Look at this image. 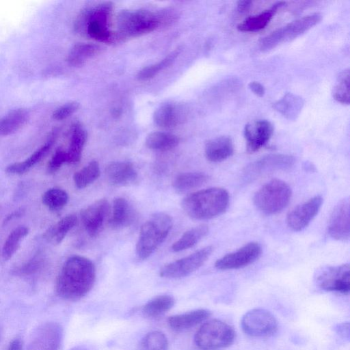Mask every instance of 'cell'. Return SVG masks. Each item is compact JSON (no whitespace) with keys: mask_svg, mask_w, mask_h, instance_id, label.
<instances>
[{"mask_svg":"<svg viewBox=\"0 0 350 350\" xmlns=\"http://www.w3.org/2000/svg\"><path fill=\"white\" fill-rule=\"evenodd\" d=\"M285 5V1H278L269 9L258 14L246 18L237 25L238 30L245 32H253L264 29L269 24L278 10Z\"/></svg>","mask_w":350,"mask_h":350,"instance_id":"cell-24","label":"cell"},{"mask_svg":"<svg viewBox=\"0 0 350 350\" xmlns=\"http://www.w3.org/2000/svg\"><path fill=\"white\" fill-rule=\"evenodd\" d=\"M252 5L251 1H239L237 2V10L239 12L243 13L249 10Z\"/></svg>","mask_w":350,"mask_h":350,"instance_id":"cell-45","label":"cell"},{"mask_svg":"<svg viewBox=\"0 0 350 350\" xmlns=\"http://www.w3.org/2000/svg\"><path fill=\"white\" fill-rule=\"evenodd\" d=\"M42 201L49 209L57 211L66 205L68 201V196L62 189L51 188L42 194Z\"/></svg>","mask_w":350,"mask_h":350,"instance_id":"cell-38","label":"cell"},{"mask_svg":"<svg viewBox=\"0 0 350 350\" xmlns=\"http://www.w3.org/2000/svg\"><path fill=\"white\" fill-rule=\"evenodd\" d=\"M260 254V245L256 242H250L219 258L215 267L219 270L240 269L254 262Z\"/></svg>","mask_w":350,"mask_h":350,"instance_id":"cell-13","label":"cell"},{"mask_svg":"<svg viewBox=\"0 0 350 350\" xmlns=\"http://www.w3.org/2000/svg\"><path fill=\"white\" fill-rule=\"evenodd\" d=\"M141 350H168V340L160 331L146 334L140 342Z\"/></svg>","mask_w":350,"mask_h":350,"instance_id":"cell-39","label":"cell"},{"mask_svg":"<svg viewBox=\"0 0 350 350\" xmlns=\"http://www.w3.org/2000/svg\"><path fill=\"white\" fill-rule=\"evenodd\" d=\"M63 335V328L59 323H44L35 330L27 350H59Z\"/></svg>","mask_w":350,"mask_h":350,"instance_id":"cell-11","label":"cell"},{"mask_svg":"<svg viewBox=\"0 0 350 350\" xmlns=\"http://www.w3.org/2000/svg\"><path fill=\"white\" fill-rule=\"evenodd\" d=\"M23 349V341L21 338L14 339L9 345L7 350H22Z\"/></svg>","mask_w":350,"mask_h":350,"instance_id":"cell-46","label":"cell"},{"mask_svg":"<svg viewBox=\"0 0 350 350\" xmlns=\"http://www.w3.org/2000/svg\"><path fill=\"white\" fill-rule=\"evenodd\" d=\"M40 260L38 258H33L31 261L23 265L18 271L20 275H30L37 271L40 266Z\"/></svg>","mask_w":350,"mask_h":350,"instance_id":"cell-43","label":"cell"},{"mask_svg":"<svg viewBox=\"0 0 350 350\" xmlns=\"http://www.w3.org/2000/svg\"><path fill=\"white\" fill-rule=\"evenodd\" d=\"M88 139V133L79 124H75L72 129L70 144L66 150L67 163H78Z\"/></svg>","mask_w":350,"mask_h":350,"instance_id":"cell-27","label":"cell"},{"mask_svg":"<svg viewBox=\"0 0 350 350\" xmlns=\"http://www.w3.org/2000/svg\"><path fill=\"white\" fill-rule=\"evenodd\" d=\"M291 189L284 181L273 179L262 186L254 196V204L261 213L274 215L282 211L288 204Z\"/></svg>","mask_w":350,"mask_h":350,"instance_id":"cell-4","label":"cell"},{"mask_svg":"<svg viewBox=\"0 0 350 350\" xmlns=\"http://www.w3.org/2000/svg\"><path fill=\"white\" fill-rule=\"evenodd\" d=\"M65 163H67L66 150H64L62 148H58L48 163L47 172L49 174H53L59 170L61 166Z\"/></svg>","mask_w":350,"mask_h":350,"instance_id":"cell-41","label":"cell"},{"mask_svg":"<svg viewBox=\"0 0 350 350\" xmlns=\"http://www.w3.org/2000/svg\"><path fill=\"white\" fill-rule=\"evenodd\" d=\"M24 210L23 208L14 211V212L6 216V217L3 220V224H7L14 218L21 216Z\"/></svg>","mask_w":350,"mask_h":350,"instance_id":"cell-47","label":"cell"},{"mask_svg":"<svg viewBox=\"0 0 350 350\" xmlns=\"http://www.w3.org/2000/svg\"><path fill=\"white\" fill-rule=\"evenodd\" d=\"M332 96L338 103L349 104V70L342 71L337 79V83L333 88Z\"/></svg>","mask_w":350,"mask_h":350,"instance_id":"cell-40","label":"cell"},{"mask_svg":"<svg viewBox=\"0 0 350 350\" xmlns=\"http://www.w3.org/2000/svg\"><path fill=\"white\" fill-rule=\"evenodd\" d=\"M109 204L106 199H100L85 208L81 213L82 224L91 237L100 232L109 213Z\"/></svg>","mask_w":350,"mask_h":350,"instance_id":"cell-16","label":"cell"},{"mask_svg":"<svg viewBox=\"0 0 350 350\" xmlns=\"http://www.w3.org/2000/svg\"><path fill=\"white\" fill-rule=\"evenodd\" d=\"M213 250L212 246H206L187 256L170 262L161 269L159 275L168 279L186 277L202 267L210 257Z\"/></svg>","mask_w":350,"mask_h":350,"instance_id":"cell-9","label":"cell"},{"mask_svg":"<svg viewBox=\"0 0 350 350\" xmlns=\"http://www.w3.org/2000/svg\"><path fill=\"white\" fill-rule=\"evenodd\" d=\"M70 350H88V349H86L83 347H76L71 349Z\"/></svg>","mask_w":350,"mask_h":350,"instance_id":"cell-48","label":"cell"},{"mask_svg":"<svg viewBox=\"0 0 350 350\" xmlns=\"http://www.w3.org/2000/svg\"><path fill=\"white\" fill-rule=\"evenodd\" d=\"M273 133L272 124L267 120H254L244 128L246 150L254 153L263 147L270 139Z\"/></svg>","mask_w":350,"mask_h":350,"instance_id":"cell-17","label":"cell"},{"mask_svg":"<svg viewBox=\"0 0 350 350\" xmlns=\"http://www.w3.org/2000/svg\"><path fill=\"white\" fill-rule=\"evenodd\" d=\"M134 217V211L129 202L124 198H116L113 202L112 213L108 224L113 229L122 228L131 225Z\"/></svg>","mask_w":350,"mask_h":350,"instance_id":"cell-23","label":"cell"},{"mask_svg":"<svg viewBox=\"0 0 350 350\" xmlns=\"http://www.w3.org/2000/svg\"><path fill=\"white\" fill-rule=\"evenodd\" d=\"M29 228L25 226L15 228L8 236L3 248L2 256L5 260H10L18 250L21 241L28 234Z\"/></svg>","mask_w":350,"mask_h":350,"instance_id":"cell-35","label":"cell"},{"mask_svg":"<svg viewBox=\"0 0 350 350\" xmlns=\"http://www.w3.org/2000/svg\"><path fill=\"white\" fill-rule=\"evenodd\" d=\"M234 338L232 327L222 321L211 319L198 329L194 342L200 350H219L231 345Z\"/></svg>","mask_w":350,"mask_h":350,"instance_id":"cell-5","label":"cell"},{"mask_svg":"<svg viewBox=\"0 0 350 350\" xmlns=\"http://www.w3.org/2000/svg\"><path fill=\"white\" fill-rule=\"evenodd\" d=\"M241 325L243 331L250 336L267 337L276 332L278 321L269 311L254 308L243 316Z\"/></svg>","mask_w":350,"mask_h":350,"instance_id":"cell-10","label":"cell"},{"mask_svg":"<svg viewBox=\"0 0 350 350\" xmlns=\"http://www.w3.org/2000/svg\"><path fill=\"white\" fill-rule=\"evenodd\" d=\"M179 143L177 136L165 132H152L146 138V146L152 150L166 151L173 149Z\"/></svg>","mask_w":350,"mask_h":350,"instance_id":"cell-33","label":"cell"},{"mask_svg":"<svg viewBox=\"0 0 350 350\" xmlns=\"http://www.w3.org/2000/svg\"><path fill=\"white\" fill-rule=\"evenodd\" d=\"M234 153V144L230 137L219 136L208 140L204 146L205 157L211 162H221Z\"/></svg>","mask_w":350,"mask_h":350,"instance_id":"cell-21","label":"cell"},{"mask_svg":"<svg viewBox=\"0 0 350 350\" xmlns=\"http://www.w3.org/2000/svg\"><path fill=\"white\" fill-rule=\"evenodd\" d=\"M329 235L338 241H347L349 239V203L342 200L335 206L329 217L327 226Z\"/></svg>","mask_w":350,"mask_h":350,"instance_id":"cell-18","label":"cell"},{"mask_svg":"<svg viewBox=\"0 0 350 350\" xmlns=\"http://www.w3.org/2000/svg\"><path fill=\"white\" fill-rule=\"evenodd\" d=\"M95 279V266L90 259L77 255L70 256L57 277L56 293L64 300H79L91 291Z\"/></svg>","mask_w":350,"mask_h":350,"instance_id":"cell-1","label":"cell"},{"mask_svg":"<svg viewBox=\"0 0 350 350\" xmlns=\"http://www.w3.org/2000/svg\"><path fill=\"white\" fill-rule=\"evenodd\" d=\"M295 158L288 154H273L264 156L248 165L245 171L247 178H254L274 171L285 170L295 163Z\"/></svg>","mask_w":350,"mask_h":350,"instance_id":"cell-14","label":"cell"},{"mask_svg":"<svg viewBox=\"0 0 350 350\" xmlns=\"http://www.w3.org/2000/svg\"><path fill=\"white\" fill-rule=\"evenodd\" d=\"M29 113L25 109L10 111L0 118V135L7 136L14 133L27 122Z\"/></svg>","mask_w":350,"mask_h":350,"instance_id":"cell-26","label":"cell"},{"mask_svg":"<svg viewBox=\"0 0 350 350\" xmlns=\"http://www.w3.org/2000/svg\"><path fill=\"white\" fill-rule=\"evenodd\" d=\"M208 179L209 176L202 172H185L175 177L172 186L177 193H183L201 187Z\"/></svg>","mask_w":350,"mask_h":350,"instance_id":"cell-28","label":"cell"},{"mask_svg":"<svg viewBox=\"0 0 350 350\" xmlns=\"http://www.w3.org/2000/svg\"><path fill=\"white\" fill-rule=\"evenodd\" d=\"M1 328H0V339H1Z\"/></svg>","mask_w":350,"mask_h":350,"instance_id":"cell-49","label":"cell"},{"mask_svg":"<svg viewBox=\"0 0 350 350\" xmlns=\"http://www.w3.org/2000/svg\"><path fill=\"white\" fill-rule=\"evenodd\" d=\"M323 198L316 196L292 209L286 216L287 226L293 231H301L306 228L318 214Z\"/></svg>","mask_w":350,"mask_h":350,"instance_id":"cell-15","label":"cell"},{"mask_svg":"<svg viewBox=\"0 0 350 350\" xmlns=\"http://www.w3.org/2000/svg\"><path fill=\"white\" fill-rule=\"evenodd\" d=\"M56 139V133L53 132L48 140L34 151L27 159L21 162H16L8 165L5 172L10 174L21 175L27 172L31 167L39 163L51 150Z\"/></svg>","mask_w":350,"mask_h":350,"instance_id":"cell-20","label":"cell"},{"mask_svg":"<svg viewBox=\"0 0 350 350\" xmlns=\"http://www.w3.org/2000/svg\"><path fill=\"white\" fill-rule=\"evenodd\" d=\"M177 107L172 103H165L160 105L154 112V123L163 128L174 126L178 122Z\"/></svg>","mask_w":350,"mask_h":350,"instance_id":"cell-34","label":"cell"},{"mask_svg":"<svg viewBox=\"0 0 350 350\" xmlns=\"http://www.w3.org/2000/svg\"><path fill=\"white\" fill-rule=\"evenodd\" d=\"M107 181L116 187L133 185L137 180V173L133 165L128 161H115L109 163L105 170Z\"/></svg>","mask_w":350,"mask_h":350,"instance_id":"cell-19","label":"cell"},{"mask_svg":"<svg viewBox=\"0 0 350 350\" xmlns=\"http://www.w3.org/2000/svg\"><path fill=\"white\" fill-rule=\"evenodd\" d=\"M100 166L96 161H90L73 176L75 186L83 189L94 183L100 176Z\"/></svg>","mask_w":350,"mask_h":350,"instance_id":"cell-36","label":"cell"},{"mask_svg":"<svg viewBox=\"0 0 350 350\" xmlns=\"http://www.w3.org/2000/svg\"><path fill=\"white\" fill-rule=\"evenodd\" d=\"M102 47L90 43H79L75 44L67 55L66 61L70 66L79 67L85 61L100 53Z\"/></svg>","mask_w":350,"mask_h":350,"instance_id":"cell-30","label":"cell"},{"mask_svg":"<svg viewBox=\"0 0 350 350\" xmlns=\"http://www.w3.org/2000/svg\"><path fill=\"white\" fill-rule=\"evenodd\" d=\"M208 232L207 225L201 224L186 231L181 237L172 245V250L181 252L192 247L203 239Z\"/></svg>","mask_w":350,"mask_h":350,"instance_id":"cell-31","label":"cell"},{"mask_svg":"<svg viewBox=\"0 0 350 350\" xmlns=\"http://www.w3.org/2000/svg\"><path fill=\"white\" fill-rule=\"evenodd\" d=\"M180 51V49L178 47L171 52L159 62L144 67L138 72L137 75V79L140 81H146L154 77L161 70L169 66L175 60Z\"/></svg>","mask_w":350,"mask_h":350,"instance_id":"cell-37","label":"cell"},{"mask_svg":"<svg viewBox=\"0 0 350 350\" xmlns=\"http://www.w3.org/2000/svg\"><path fill=\"white\" fill-rule=\"evenodd\" d=\"M77 217L74 214L66 215L56 224L50 226L44 233L43 237L53 245L59 244L68 232L76 225Z\"/></svg>","mask_w":350,"mask_h":350,"instance_id":"cell-25","label":"cell"},{"mask_svg":"<svg viewBox=\"0 0 350 350\" xmlns=\"http://www.w3.org/2000/svg\"><path fill=\"white\" fill-rule=\"evenodd\" d=\"M304 105L303 99L292 93L286 94L273 105L275 110L289 120H294L299 116Z\"/></svg>","mask_w":350,"mask_h":350,"instance_id":"cell-32","label":"cell"},{"mask_svg":"<svg viewBox=\"0 0 350 350\" xmlns=\"http://www.w3.org/2000/svg\"><path fill=\"white\" fill-rule=\"evenodd\" d=\"M174 303V297L169 295H158L143 306L142 314L146 318H158L168 312Z\"/></svg>","mask_w":350,"mask_h":350,"instance_id":"cell-29","label":"cell"},{"mask_svg":"<svg viewBox=\"0 0 350 350\" xmlns=\"http://www.w3.org/2000/svg\"><path fill=\"white\" fill-rule=\"evenodd\" d=\"M321 18L320 14L314 13L297 18L263 37L259 42V47L261 51H267L291 41L318 24Z\"/></svg>","mask_w":350,"mask_h":350,"instance_id":"cell-7","label":"cell"},{"mask_svg":"<svg viewBox=\"0 0 350 350\" xmlns=\"http://www.w3.org/2000/svg\"><path fill=\"white\" fill-rule=\"evenodd\" d=\"M249 88L251 91L259 97L264 96L265 90L264 86L257 81H252L248 84Z\"/></svg>","mask_w":350,"mask_h":350,"instance_id":"cell-44","label":"cell"},{"mask_svg":"<svg viewBox=\"0 0 350 350\" xmlns=\"http://www.w3.org/2000/svg\"><path fill=\"white\" fill-rule=\"evenodd\" d=\"M229 204L228 192L220 187H211L193 192L185 197L181 206L191 218L209 219L224 213Z\"/></svg>","mask_w":350,"mask_h":350,"instance_id":"cell-2","label":"cell"},{"mask_svg":"<svg viewBox=\"0 0 350 350\" xmlns=\"http://www.w3.org/2000/svg\"><path fill=\"white\" fill-rule=\"evenodd\" d=\"M112 5L105 3L85 13V29L87 34L92 38L104 43L114 42L121 37L109 29V20Z\"/></svg>","mask_w":350,"mask_h":350,"instance_id":"cell-8","label":"cell"},{"mask_svg":"<svg viewBox=\"0 0 350 350\" xmlns=\"http://www.w3.org/2000/svg\"><path fill=\"white\" fill-rule=\"evenodd\" d=\"M210 316V311L205 309H198L171 316L167 319V323L173 330L183 332L205 321Z\"/></svg>","mask_w":350,"mask_h":350,"instance_id":"cell-22","label":"cell"},{"mask_svg":"<svg viewBox=\"0 0 350 350\" xmlns=\"http://www.w3.org/2000/svg\"><path fill=\"white\" fill-rule=\"evenodd\" d=\"M161 23V14L146 10H123L117 18L118 33L124 37H136L150 33Z\"/></svg>","mask_w":350,"mask_h":350,"instance_id":"cell-6","label":"cell"},{"mask_svg":"<svg viewBox=\"0 0 350 350\" xmlns=\"http://www.w3.org/2000/svg\"><path fill=\"white\" fill-rule=\"evenodd\" d=\"M79 107V103L76 101L66 103L56 109L52 117L56 120H64L75 113Z\"/></svg>","mask_w":350,"mask_h":350,"instance_id":"cell-42","label":"cell"},{"mask_svg":"<svg viewBox=\"0 0 350 350\" xmlns=\"http://www.w3.org/2000/svg\"><path fill=\"white\" fill-rule=\"evenodd\" d=\"M317 285L327 291L349 294L350 291V268L349 264L329 267L316 278Z\"/></svg>","mask_w":350,"mask_h":350,"instance_id":"cell-12","label":"cell"},{"mask_svg":"<svg viewBox=\"0 0 350 350\" xmlns=\"http://www.w3.org/2000/svg\"><path fill=\"white\" fill-rule=\"evenodd\" d=\"M172 225V219L168 214L159 212L152 215L140 229L136 244L138 258H149L165 240Z\"/></svg>","mask_w":350,"mask_h":350,"instance_id":"cell-3","label":"cell"}]
</instances>
